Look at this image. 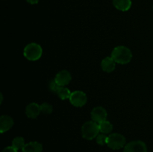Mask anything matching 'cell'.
Instances as JSON below:
<instances>
[{"label":"cell","instance_id":"4","mask_svg":"<svg viewBox=\"0 0 153 152\" xmlns=\"http://www.w3.org/2000/svg\"><path fill=\"white\" fill-rule=\"evenodd\" d=\"M126 145V138L120 134H112L108 137L107 145L114 150L122 148Z\"/></svg>","mask_w":153,"mask_h":152},{"label":"cell","instance_id":"16","mask_svg":"<svg viewBox=\"0 0 153 152\" xmlns=\"http://www.w3.org/2000/svg\"><path fill=\"white\" fill-rule=\"evenodd\" d=\"M25 145V139L22 137H16L12 141V147H13L17 151L19 150V149L23 148Z\"/></svg>","mask_w":153,"mask_h":152},{"label":"cell","instance_id":"1","mask_svg":"<svg viewBox=\"0 0 153 152\" xmlns=\"http://www.w3.org/2000/svg\"><path fill=\"white\" fill-rule=\"evenodd\" d=\"M111 58L117 63L126 64L131 61L132 53L131 50L126 46H117L112 51Z\"/></svg>","mask_w":153,"mask_h":152},{"label":"cell","instance_id":"11","mask_svg":"<svg viewBox=\"0 0 153 152\" xmlns=\"http://www.w3.org/2000/svg\"><path fill=\"white\" fill-rule=\"evenodd\" d=\"M116 62L111 57H107L102 61L101 67L102 70L106 72H111L114 70Z\"/></svg>","mask_w":153,"mask_h":152},{"label":"cell","instance_id":"20","mask_svg":"<svg viewBox=\"0 0 153 152\" xmlns=\"http://www.w3.org/2000/svg\"><path fill=\"white\" fill-rule=\"evenodd\" d=\"M1 152H17V150H16V149L13 147H12V146H8V147L4 148Z\"/></svg>","mask_w":153,"mask_h":152},{"label":"cell","instance_id":"19","mask_svg":"<svg viewBox=\"0 0 153 152\" xmlns=\"http://www.w3.org/2000/svg\"><path fill=\"white\" fill-rule=\"evenodd\" d=\"M49 89H50V90L52 91V92H55V93H56L57 91H58V89H59V87H60L59 85H58V83L55 82V80H52V81L49 83Z\"/></svg>","mask_w":153,"mask_h":152},{"label":"cell","instance_id":"6","mask_svg":"<svg viewBox=\"0 0 153 152\" xmlns=\"http://www.w3.org/2000/svg\"><path fill=\"white\" fill-rule=\"evenodd\" d=\"M123 152H147V148L143 142L132 141L126 145Z\"/></svg>","mask_w":153,"mask_h":152},{"label":"cell","instance_id":"17","mask_svg":"<svg viewBox=\"0 0 153 152\" xmlns=\"http://www.w3.org/2000/svg\"><path fill=\"white\" fill-rule=\"evenodd\" d=\"M40 107L41 113H45V114H50L53 111V107H52V104H49V103H43L42 104H40Z\"/></svg>","mask_w":153,"mask_h":152},{"label":"cell","instance_id":"7","mask_svg":"<svg viewBox=\"0 0 153 152\" xmlns=\"http://www.w3.org/2000/svg\"><path fill=\"white\" fill-rule=\"evenodd\" d=\"M91 118L94 122L100 124L107 119V111L102 107H97L91 111Z\"/></svg>","mask_w":153,"mask_h":152},{"label":"cell","instance_id":"18","mask_svg":"<svg viewBox=\"0 0 153 152\" xmlns=\"http://www.w3.org/2000/svg\"><path fill=\"white\" fill-rule=\"evenodd\" d=\"M96 140L97 142L100 145H107V140L108 137L104 134H99L97 137H96Z\"/></svg>","mask_w":153,"mask_h":152},{"label":"cell","instance_id":"3","mask_svg":"<svg viewBox=\"0 0 153 152\" xmlns=\"http://www.w3.org/2000/svg\"><path fill=\"white\" fill-rule=\"evenodd\" d=\"M24 56L28 61H35L40 59L43 54V49L41 46L37 43H30L24 49Z\"/></svg>","mask_w":153,"mask_h":152},{"label":"cell","instance_id":"10","mask_svg":"<svg viewBox=\"0 0 153 152\" xmlns=\"http://www.w3.org/2000/svg\"><path fill=\"white\" fill-rule=\"evenodd\" d=\"M40 113L41 111H40V105L36 103H31L27 106L25 109L26 116L30 119H36Z\"/></svg>","mask_w":153,"mask_h":152},{"label":"cell","instance_id":"12","mask_svg":"<svg viewBox=\"0 0 153 152\" xmlns=\"http://www.w3.org/2000/svg\"><path fill=\"white\" fill-rule=\"evenodd\" d=\"M22 152H41L43 151V146L38 142H31L25 145Z\"/></svg>","mask_w":153,"mask_h":152},{"label":"cell","instance_id":"14","mask_svg":"<svg viewBox=\"0 0 153 152\" xmlns=\"http://www.w3.org/2000/svg\"><path fill=\"white\" fill-rule=\"evenodd\" d=\"M71 93L72 92H70V89L66 88L65 86H60L59 89H58V91H57L56 92L58 96L59 97L61 100L70 99Z\"/></svg>","mask_w":153,"mask_h":152},{"label":"cell","instance_id":"9","mask_svg":"<svg viewBox=\"0 0 153 152\" xmlns=\"http://www.w3.org/2000/svg\"><path fill=\"white\" fill-rule=\"evenodd\" d=\"M13 125V120L10 116L4 115L0 118V132L1 134L9 131Z\"/></svg>","mask_w":153,"mask_h":152},{"label":"cell","instance_id":"15","mask_svg":"<svg viewBox=\"0 0 153 152\" xmlns=\"http://www.w3.org/2000/svg\"><path fill=\"white\" fill-rule=\"evenodd\" d=\"M99 126H100V132L102 134H110L112 131V130H113V125H112V124L107 120L99 124Z\"/></svg>","mask_w":153,"mask_h":152},{"label":"cell","instance_id":"2","mask_svg":"<svg viewBox=\"0 0 153 152\" xmlns=\"http://www.w3.org/2000/svg\"><path fill=\"white\" fill-rule=\"evenodd\" d=\"M100 132L99 124L94 121L85 122L82 128V137L88 140L96 138Z\"/></svg>","mask_w":153,"mask_h":152},{"label":"cell","instance_id":"21","mask_svg":"<svg viewBox=\"0 0 153 152\" xmlns=\"http://www.w3.org/2000/svg\"><path fill=\"white\" fill-rule=\"evenodd\" d=\"M26 1H28V3H30V4H37V3H38L39 0H26Z\"/></svg>","mask_w":153,"mask_h":152},{"label":"cell","instance_id":"13","mask_svg":"<svg viewBox=\"0 0 153 152\" xmlns=\"http://www.w3.org/2000/svg\"><path fill=\"white\" fill-rule=\"evenodd\" d=\"M113 4L117 10L127 11L131 6V0H113Z\"/></svg>","mask_w":153,"mask_h":152},{"label":"cell","instance_id":"5","mask_svg":"<svg viewBox=\"0 0 153 152\" xmlns=\"http://www.w3.org/2000/svg\"><path fill=\"white\" fill-rule=\"evenodd\" d=\"M69 100L74 107H81L86 104L88 98L86 94L82 91H74L71 93Z\"/></svg>","mask_w":153,"mask_h":152},{"label":"cell","instance_id":"8","mask_svg":"<svg viewBox=\"0 0 153 152\" xmlns=\"http://www.w3.org/2000/svg\"><path fill=\"white\" fill-rule=\"evenodd\" d=\"M72 79L71 74L67 70H62L56 75L55 80L60 86H65L68 84Z\"/></svg>","mask_w":153,"mask_h":152}]
</instances>
